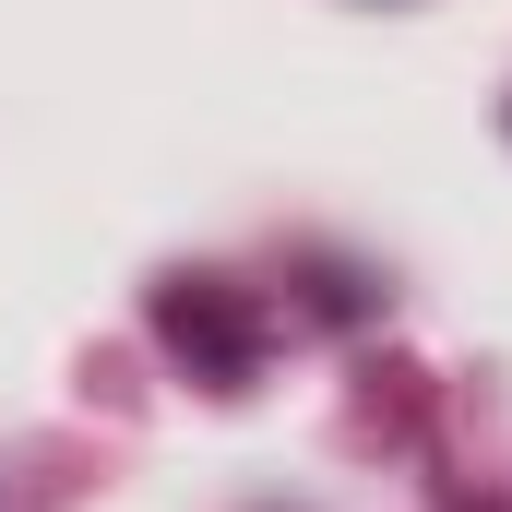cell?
Masks as SVG:
<instances>
[{
  "instance_id": "6da1fadb",
  "label": "cell",
  "mask_w": 512,
  "mask_h": 512,
  "mask_svg": "<svg viewBox=\"0 0 512 512\" xmlns=\"http://www.w3.org/2000/svg\"><path fill=\"white\" fill-rule=\"evenodd\" d=\"M167 346H179V358H203L215 382H251V334H239V310H227L215 286L167 298Z\"/></svg>"
}]
</instances>
